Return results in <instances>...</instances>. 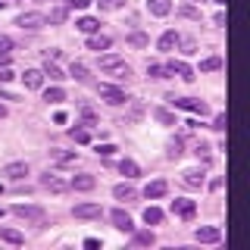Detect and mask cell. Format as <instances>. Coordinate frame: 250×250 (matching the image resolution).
I'll return each instance as SVG.
<instances>
[{
	"label": "cell",
	"mask_w": 250,
	"mask_h": 250,
	"mask_svg": "<svg viewBox=\"0 0 250 250\" xmlns=\"http://www.w3.org/2000/svg\"><path fill=\"white\" fill-rule=\"evenodd\" d=\"M144 222H147V225H160V222H163V209H160V207H147V209H144Z\"/></svg>",
	"instance_id": "cell-27"
},
{
	"label": "cell",
	"mask_w": 250,
	"mask_h": 250,
	"mask_svg": "<svg viewBox=\"0 0 250 250\" xmlns=\"http://www.w3.org/2000/svg\"><path fill=\"white\" fill-rule=\"evenodd\" d=\"M97 94L106 100V104H113V106H119V104H125V91L122 88H113V84H97Z\"/></svg>",
	"instance_id": "cell-6"
},
{
	"label": "cell",
	"mask_w": 250,
	"mask_h": 250,
	"mask_svg": "<svg viewBox=\"0 0 250 250\" xmlns=\"http://www.w3.org/2000/svg\"><path fill=\"white\" fill-rule=\"evenodd\" d=\"M3 175H10L13 182H19V178H25V175H28V163H25V160L6 163V166H3Z\"/></svg>",
	"instance_id": "cell-13"
},
{
	"label": "cell",
	"mask_w": 250,
	"mask_h": 250,
	"mask_svg": "<svg viewBox=\"0 0 250 250\" xmlns=\"http://www.w3.org/2000/svg\"><path fill=\"white\" fill-rule=\"evenodd\" d=\"M147 10L153 16H169L172 13V0H147Z\"/></svg>",
	"instance_id": "cell-20"
},
{
	"label": "cell",
	"mask_w": 250,
	"mask_h": 250,
	"mask_svg": "<svg viewBox=\"0 0 250 250\" xmlns=\"http://www.w3.org/2000/svg\"><path fill=\"white\" fill-rule=\"evenodd\" d=\"M175 13L185 16V19H200V10H197V6H178Z\"/></svg>",
	"instance_id": "cell-37"
},
{
	"label": "cell",
	"mask_w": 250,
	"mask_h": 250,
	"mask_svg": "<svg viewBox=\"0 0 250 250\" xmlns=\"http://www.w3.org/2000/svg\"><path fill=\"white\" fill-rule=\"evenodd\" d=\"M100 72L113 75L116 82H128V78H131V66L119 57V53H104V57H100Z\"/></svg>",
	"instance_id": "cell-1"
},
{
	"label": "cell",
	"mask_w": 250,
	"mask_h": 250,
	"mask_svg": "<svg viewBox=\"0 0 250 250\" xmlns=\"http://www.w3.org/2000/svg\"><path fill=\"white\" fill-rule=\"evenodd\" d=\"M178 41H182V38H178V31H163L160 41H156V47H160L163 53H172L178 47Z\"/></svg>",
	"instance_id": "cell-14"
},
{
	"label": "cell",
	"mask_w": 250,
	"mask_h": 250,
	"mask_svg": "<svg viewBox=\"0 0 250 250\" xmlns=\"http://www.w3.org/2000/svg\"><path fill=\"white\" fill-rule=\"evenodd\" d=\"M169 104L172 106H178V109H188V113H197V116H209V106L203 104V100L197 97H175V94H169Z\"/></svg>",
	"instance_id": "cell-2"
},
{
	"label": "cell",
	"mask_w": 250,
	"mask_h": 250,
	"mask_svg": "<svg viewBox=\"0 0 250 250\" xmlns=\"http://www.w3.org/2000/svg\"><path fill=\"white\" fill-rule=\"evenodd\" d=\"M109 219H113V225H116L119 231H125V234L135 231V222H131V216L125 213V209H113V213H109Z\"/></svg>",
	"instance_id": "cell-12"
},
{
	"label": "cell",
	"mask_w": 250,
	"mask_h": 250,
	"mask_svg": "<svg viewBox=\"0 0 250 250\" xmlns=\"http://www.w3.org/2000/svg\"><path fill=\"white\" fill-rule=\"evenodd\" d=\"M50 160H57V163H62V166H69V163H75V153H72V150H60V147H53V150H50Z\"/></svg>",
	"instance_id": "cell-25"
},
{
	"label": "cell",
	"mask_w": 250,
	"mask_h": 250,
	"mask_svg": "<svg viewBox=\"0 0 250 250\" xmlns=\"http://www.w3.org/2000/svg\"><path fill=\"white\" fill-rule=\"evenodd\" d=\"M91 0H66V10H84Z\"/></svg>",
	"instance_id": "cell-43"
},
{
	"label": "cell",
	"mask_w": 250,
	"mask_h": 250,
	"mask_svg": "<svg viewBox=\"0 0 250 250\" xmlns=\"http://www.w3.org/2000/svg\"><path fill=\"white\" fill-rule=\"evenodd\" d=\"M66 13H69L66 6H62V10H53V13H50V19H47V22H57V25H60V22H66Z\"/></svg>",
	"instance_id": "cell-41"
},
{
	"label": "cell",
	"mask_w": 250,
	"mask_h": 250,
	"mask_svg": "<svg viewBox=\"0 0 250 250\" xmlns=\"http://www.w3.org/2000/svg\"><path fill=\"white\" fill-rule=\"evenodd\" d=\"M10 50H13V38L0 35V53H10Z\"/></svg>",
	"instance_id": "cell-44"
},
{
	"label": "cell",
	"mask_w": 250,
	"mask_h": 250,
	"mask_svg": "<svg viewBox=\"0 0 250 250\" xmlns=\"http://www.w3.org/2000/svg\"><path fill=\"white\" fill-rule=\"evenodd\" d=\"M113 197L122 200V203H131V200L138 197V191H135L131 185H116V188H113Z\"/></svg>",
	"instance_id": "cell-18"
},
{
	"label": "cell",
	"mask_w": 250,
	"mask_h": 250,
	"mask_svg": "<svg viewBox=\"0 0 250 250\" xmlns=\"http://www.w3.org/2000/svg\"><path fill=\"white\" fill-rule=\"evenodd\" d=\"M147 75L150 78H166V66H160V62H147Z\"/></svg>",
	"instance_id": "cell-35"
},
{
	"label": "cell",
	"mask_w": 250,
	"mask_h": 250,
	"mask_svg": "<svg viewBox=\"0 0 250 250\" xmlns=\"http://www.w3.org/2000/svg\"><path fill=\"white\" fill-rule=\"evenodd\" d=\"M22 78H25V88H31V91H38L44 84V72H41V69H25Z\"/></svg>",
	"instance_id": "cell-17"
},
{
	"label": "cell",
	"mask_w": 250,
	"mask_h": 250,
	"mask_svg": "<svg viewBox=\"0 0 250 250\" xmlns=\"http://www.w3.org/2000/svg\"><path fill=\"white\" fill-rule=\"evenodd\" d=\"M182 153H185V144H182V138H175V141H169V144H166V156H169V160H178Z\"/></svg>",
	"instance_id": "cell-26"
},
{
	"label": "cell",
	"mask_w": 250,
	"mask_h": 250,
	"mask_svg": "<svg viewBox=\"0 0 250 250\" xmlns=\"http://www.w3.org/2000/svg\"><path fill=\"white\" fill-rule=\"evenodd\" d=\"M0 219H3V209H0Z\"/></svg>",
	"instance_id": "cell-52"
},
{
	"label": "cell",
	"mask_w": 250,
	"mask_h": 250,
	"mask_svg": "<svg viewBox=\"0 0 250 250\" xmlns=\"http://www.w3.org/2000/svg\"><path fill=\"white\" fill-rule=\"evenodd\" d=\"M109 44H113V38L109 35H91L88 41H84V47H88V50H109Z\"/></svg>",
	"instance_id": "cell-15"
},
{
	"label": "cell",
	"mask_w": 250,
	"mask_h": 250,
	"mask_svg": "<svg viewBox=\"0 0 250 250\" xmlns=\"http://www.w3.org/2000/svg\"><path fill=\"white\" fill-rule=\"evenodd\" d=\"M3 66H10V53H0V69Z\"/></svg>",
	"instance_id": "cell-48"
},
{
	"label": "cell",
	"mask_w": 250,
	"mask_h": 250,
	"mask_svg": "<svg viewBox=\"0 0 250 250\" xmlns=\"http://www.w3.org/2000/svg\"><path fill=\"white\" fill-rule=\"evenodd\" d=\"M0 119H6V106L3 104H0Z\"/></svg>",
	"instance_id": "cell-50"
},
{
	"label": "cell",
	"mask_w": 250,
	"mask_h": 250,
	"mask_svg": "<svg viewBox=\"0 0 250 250\" xmlns=\"http://www.w3.org/2000/svg\"><path fill=\"white\" fill-rule=\"evenodd\" d=\"M41 188H47V191H53V194H66L69 191V182H62L60 175L47 172V175H41Z\"/></svg>",
	"instance_id": "cell-9"
},
{
	"label": "cell",
	"mask_w": 250,
	"mask_h": 250,
	"mask_svg": "<svg viewBox=\"0 0 250 250\" xmlns=\"http://www.w3.org/2000/svg\"><path fill=\"white\" fill-rule=\"evenodd\" d=\"M44 100H47V104H62V100H66V91H62V88H47Z\"/></svg>",
	"instance_id": "cell-29"
},
{
	"label": "cell",
	"mask_w": 250,
	"mask_h": 250,
	"mask_svg": "<svg viewBox=\"0 0 250 250\" xmlns=\"http://www.w3.org/2000/svg\"><path fill=\"white\" fill-rule=\"evenodd\" d=\"M84 247H88V250H97L100 241H97V238H88V241H84Z\"/></svg>",
	"instance_id": "cell-46"
},
{
	"label": "cell",
	"mask_w": 250,
	"mask_h": 250,
	"mask_svg": "<svg viewBox=\"0 0 250 250\" xmlns=\"http://www.w3.org/2000/svg\"><path fill=\"white\" fill-rule=\"evenodd\" d=\"M172 213L182 216V219H194V213H197V203L188 200V197H175V200H172Z\"/></svg>",
	"instance_id": "cell-8"
},
{
	"label": "cell",
	"mask_w": 250,
	"mask_h": 250,
	"mask_svg": "<svg viewBox=\"0 0 250 250\" xmlns=\"http://www.w3.org/2000/svg\"><path fill=\"white\" fill-rule=\"evenodd\" d=\"M203 182H207L203 169H185V185H188V188H200Z\"/></svg>",
	"instance_id": "cell-21"
},
{
	"label": "cell",
	"mask_w": 250,
	"mask_h": 250,
	"mask_svg": "<svg viewBox=\"0 0 250 250\" xmlns=\"http://www.w3.org/2000/svg\"><path fill=\"white\" fill-rule=\"evenodd\" d=\"M178 44L185 47V53H188V57H191V53H197V41H194V38H188V41H178Z\"/></svg>",
	"instance_id": "cell-42"
},
{
	"label": "cell",
	"mask_w": 250,
	"mask_h": 250,
	"mask_svg": "<svg viewBox=\"0 0 250 250\" xmlns=\"http://www.w3.org/2000/svg\"><path fill=\"white\" fill-rule=\"evenodd\" d=\"M69 75H72L75 82H88V69H84V62H75V60H72V66H69Z\"/></svg>",
	"instance_id": "cell-28"
},
{
	"label": "cell",
	"mask_w": 250,
	"mask_h": 250,
	"mask_svg": "<svg viewBox=\"0 0 250 250\" xmlns=\"http://www.w3.org/2000/svg\"><path fill=\"white\" fill-rule=\"evenodd\" d=\"M166 191H169V182H166V178H153V182L144 188V197L147 200H160V197H166Z\"/></svg>",
	"instance_id": "cell-10"
},
{
	"label": "cell",
	"mask_w": 250,
	"mask_h": 250,
	"mask_svg": "<svg viewBox=\"0 0 250 250\" xmlns=\"http://www.w3.org/2000/svg\"><path fill=\"white\" fill-rule=\"evenodd\" d=\"M153 119H156V122H163V125H178V122H175V116H172L169 109H163V106H156V109H153Z\"/></svg>",
	"instance_id": "cell-30"
},
{
	"label": "cell",
	"mask_w": 250,
	"mask_h": 250,
	"mask_svg": "<svg viewBox=\"0 0 250 250\" xmlns=\"http://www.w3.org/2000/svg\"><path fill=\"white\" fill-rule=\"evenodd\" d=\"M97 153H100V156H113L116 147H113V144H97Z\"/></svg>",
	"instance_id": "cell-45"
},
{
	"label": "cell",
	"mask_w": 250,
	"mask_h": 250,
	"mask_svg": "<svg viewBox=\"0 0 250 250\" xmlns=\"http://www.w3.org/2000/svg\"><path fill=\"white\" fill-rule=\"evenodd\" d=\"M125 41H128L131 47H147V44H150V38H147L144 31H131V35L125 38Z\"/></svg>",
	"instance_id": "cell-32"
},
{
	"label": "cell",
	"mask_w": 250,
	"mask_h": 250,
	"mask_svg": "<svg viewBox=\"0 0 250 250\" xmlns=\"http://www.w3.org/2000/svg\"><path fill=\"white\" fill-rule=\"evenodd\" d=\"M166 72H169V75H182L188 84H191L194 78H197V72H194V69L188 66L185 60H169V62H166Z\"/></svg>",
	"instance_id": "cell-4"
},
{
	"label": "cell",
	"mask_w": 250,
	"mask_h": 250,
	"mask_svg": "<svg viewBox=\"0 0 250 250\" xmlns=\"http://www.w3.org/2000/svg\"><path fill=\"white\" fill-rule=\"evenodd\" d=\"M216 3H225V0H216Z\"/></svg>",
	"instance_id": "cell-54"
},
{
	"label": "cell",
	"mask_w": 250,
	"mask_h": 250,
	"mask_svg": "<svg viewBox=\"0 0 250 250\" xmlns=\"http://www.w3.org/2000/svg\"><path fill=\"white\" fill-rule=\"evenodd\" d=\"M100 203H94V200H84V203H75L72 207V216L75 219H100Z\"/></svg>",
	"instance_id": "cell-5"
},
{
	"label": "cell",
	"mask_w": 250,
	"mask_h": 250,
	"mask_svg": "<svg viewBox=\"0 0 250 250\" xmlns=\"http://www.w3.org/2000/svg\"><path fill=\"white\" fill-rule=\"evenodd\" d=\"M0 241H10V244H25V234L16 229H0Z\"/></svg>",
	"instance_id": "cell-24"
},
{
	"label": "cell",
	"mask_w": 250,
	"mask_h": 250,
	"mask_svg": "<svg viewBox=\"0 0 250 250\" xmlns=\"http://www.w3.org/2000/svg\"><path fill=\"white\" fill-rule=\"evenodd\" d=\"M13 213L19 216V219H38V222L44 219V209H41V207H35V203H16Z\"/></svg>",
	"instance_id": "cell-11"
},
{
	"label": "cell",
	"mask_w": 250,
	"mask_h": 250,
	"mask_svg": "<svg viewBox=\"0 0 250 250\" xmlns=\"http://www.w3.org/2000/svg\"><path fill=\"white\" fill-rule=\"evenodd\" d=\"M209 150H213V147H209V141H197V144H194V153H197V160H209Z\"/></svg>",
	"instance_id": "cell-34"
},
{
	"label": "cell",
	"mask_w": 250,
	"mask_h": 250,
	"mask_svg": "<svg viewBox=\"0 0 250 250\" xmlns=\"http://www.w3.org/2000/svg\"><path fill=\"white\" fill-rule=\"evenodd\" d=\"M10 78H13V72H10V69L3 66V69H0V82H10Z\"/></svg>",
	"instance_id": "cell-47"
},
{
	"label": "cell",
	"mask_w": 250,
	"mask_h": 250,
	"mask_svg": "<svg viewBox=\"0 0 250 250\" xmlns=\"http://www.w3.org/2000/svg\"><path fill=\"white\" fill-rule=\"evenodd\" d=\"M16 25H19L22 31H38V28L47 25V16L38 13V10H28V13H19V16H16Z\"/></svg>",
	"instance_id": "cell-3"
},
{
	"label": "cell",
	"mask_w": 250,
	"mask_h": 250,
	"mask_svg": "<svg viewBox=\"0 0 250 250\" xmlns=\"http://www.w3.org/2000/svg\"><path fill=\"white\" fill-rule=\"evenodd\" d=\"M213 128H216V131H225V128H229V116H225V113H219L216 119H213Z\"/></svg>",
	"instance_id": "cell-39"
},
{
	"label": "cell",
	"mask_w": 250,
	"mask_h": 250,
	"mask_svg": "<svg viewBox=\"0 0 250 250\" xmlns=\"http://www.w3.org/2000/svg\"><path fill=\"white\" fill-rule=\"evenodd\" d=\"M216 69H222V57H207L200 62V72H216Z\"/></svg>",
	"instance_id": "cell-33"
},
{
	"label": "cell",
	"mask_w": 250,
	"mask_h": 250,
	"mask_svg": "<svg viewBox=\"0 0 250 250\" xmlns=\"http://www.w3.org/2000/svg\"><path fill=\"white\" fill-rule=\"evenodd\" d=\"M119 172L125 178H135V175H141V166L135 160H128V156H125V160H119Z\"/></svg>",
	"instance_id": "cell-23"
},
{
	"label": "cell",
	"mask_w": 250,
	"mask_h": 250,
	"mask_svg": "<svg viewBox=\"0 0 250 250\" xmlns=\"http://www.w3.org/2000/svg\"><path fill=\"white\" fill-rule=\"evenodd\" d=\"M41 72H44V78H50V82H62V78H66V72H62L57 62H50L47 57H44V69H41Z\"/></svg>",
	"instance_id": "cell-19"
},
{
	"label": "cell",
	"mask_w": 250,
	"mask_h": 250,
	"mask_svg": "<svg viewBox=\"0 0 250 250\" xmlns=\"http://www.w3.org/2000/svg\"><path fill=\"white\" fill-rule=\"evenodd\" d=\"M3 6H6V0H0V10H3Z\"/></svg>",
	"instance_id": "cell-51"
},
{
	"label": "cell",
	"mask_w": 250,
	"mask_h": 250,
	"mask_svg": "<svg viewBox=\"0 0 250 250\" xmlns=\"http://www.w3.org/2000/svg\"><path fill=\"white\" fill-rule=\"evenodd\" d=\"M135 244L138 247H150V244H156V234L153 231H135Z\"/></svg>",
	"instance_id": "cell-31"
},
{
	"label": "cell",
	"mask_w": 250,
	"mask_h": 250,
	"mask_svg": "<svg viewBox=\"0 0 250 250\" xmlns=\"http://www.w3.org/2000/svg\"><path fill=\"white\" fill-rule=\"evenodd\" d=\"M194 238H197L200 244H219V241H222V229H216V225H200V229L194 231Z\"/></svg>",
	"instance_id": "cell-7"
},
{
	"label": "cell",
	"mask_w": 250,
	"mask_h": 250,
	"mask_svg": "<svg viewBox=\"0 0 250 250\" xmlns=\"http://www.w3.org/2000/svg\"><path fill=\"white\" fill-rule=\"evenodd\" d=\"M69 135H72L78 144H91V131L88 128H69Z\"/></svg>",
	"instance_id": "cell-36"
},
{
	"label": "cell",
	"mask_w": 250,
	"mask_h": 250,
	"mask_svg": "<svg viewBox=\"0 0 250 250\" xmlns=\"http://www.w3.org/2000/svg\"><path fill=\"white\" fill-rule=\"evenodd\" d=\"M197 3H203V0H197Z\"/></svg>",
	"instance_id": "cell-55"
},
{
	"label": "cell",
	"mask_w": 250,
	"mask_h": 250,
	"mask_svg": "<svg viewBox=\"0 0 250 250\" xmlns=\"http://www.w3.org/2000/svg\"><path fill=\"white\" fill-rule=\"evenodd\" d=\"M0 100H16V94H10V91H0Z\"/></svg>",
	"instance_id": "cell-49"
},
{
	"label": "cell",
	"mask_w": 250,
	"mask_h": 250,
	"mask_svg": "<svg viewBox=\"0 0 250 250\" xmlns=\"http://www.w3.org/2000/svg\"><path fill=\"white\" fill-rule=\"evenodd\" d=\"M82 119H84V125H97V116H94L91 106H82Z\"/></svg>",
	"instance_id": "cell-40"
},
{
	"label": "cell",
	"mask_w": 250,
	"mask_h": 250,
	"mask_svg": "<svg viewBox=\"0 0 250 250\" xmlns=\"http://www.w3.org/2000/svg\"><path fill=\"white\" fill-rule=\"evenodd\" d=\"M94 185H97V178H94V175H75L72 182H69L72 191H94Z\"/></svg>",
	"instance_id": "cell-16"
},
{
	"label": "cell",
	"mask_w": 250,
	"mask_h": 250,
	"mask_svg": "<svg viewBox=\"0 0 250 250\" xmlns=\"http://www.w3.org/2000/svg\"><path fill=\"white\" fill-rule=\"evenodd\" d=\"M97 6L100 10H122L125 0H97Z\"/></svg>",
	"instance_id": "cell-38"
},
{
	"label": "cell",
	"mask_w": 250,
	"mask_h": 250,
	"mask_svg": "<svg viewBox=\"0 0 250 250\" xmlns=\"http://www.w3.org/2000/svg\"><path fill=\"white\" fill-rule=\"evenodd\" d=\"M0 194H3V185H0Z\"/></svg>",
	"instance_id": "cell-53"
},
{
	"label": "cell",
	"mask_w": 250,
	"mask_h": 250,
	"mask_svg": "<svg viewBox=\"0 0 250 250\" xmlns=\"http://www.w3.org/2000/svg\"><path fill=\"white\" fill-rule=\"evenodd\" d=\"M75 28H78V31H84V35H94V31L100 28V22L94 19V16H82V19L75 22Z\"/></svg>",
	"instance_id": "cell-22"
}]
</instances>
